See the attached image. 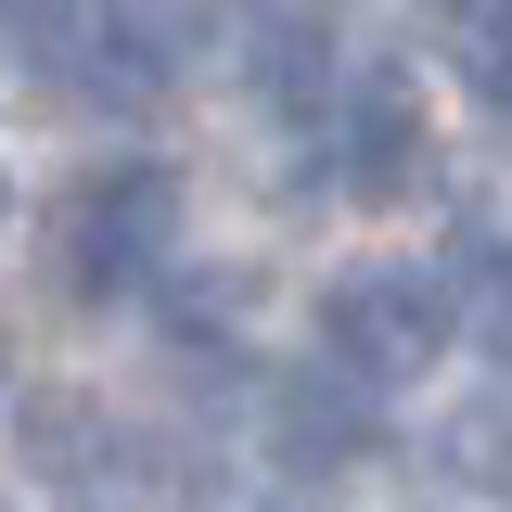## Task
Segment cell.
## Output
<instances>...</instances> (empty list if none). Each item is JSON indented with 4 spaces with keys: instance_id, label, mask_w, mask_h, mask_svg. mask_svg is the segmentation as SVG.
<instances>
[{
    "instance_id": "8992f818",
    "label": "cell",
    "mask_w": 512,
    "mask_h": 512,
    "mask_svg": "<svg viewBox=\"0 0 512 512\" xmlns=\"http://www.w3.org/2000/svg\"><path fill=\"white\" fill-rule=\"evenodd\" d=\"M436 461L461 474V487H487V500H512V397H461L436 423Z\"/></svg>"
},
{
    "instance_id": "7a4b0ae2",
    "label": "cell",
    "mask_w": 512,
    "mask_h": 512,
    "mask_svg": "<svg viewBox=\"0 0 512 512\" xmlns=\"http://www.w3.org/2000/svg\"><path fill=\"white\" fill-rule=\"evenodd\" d=\"M154 269H167V180L154 167H103L77 192V218H64V282L77 295H128Z\"/></svg>"
},
{
    "instance_id": "5b68a950",
    "label": "cell",
    "mask_w": 512,
    "mask_h": 512,
    "mask_svg": "<svg viewBox=\"0 0 512 512\" xmlns=\"http://www.w3.org/2000/svg\"><path fill=\"white\" fill-rule=\"evenodd\" d=\"M269 436H282L295 474H333V461H359V448L384 436V410H372V384L346 372V359H320V372L282 384V423H269Z\"/></svg>"
},
{
    "instance_id": "277c9868",
    "label": "cell",
    "mask_w": 512,
    "mask_h": 512,
    "mask_svg": "<svg viewBox=\"0 0 512 512\" xmlns=\"http://www.w3.org/2000/svg\"><path fill=\"white\" fill-rule=\"evenodd\" d=\"M333 141H346V192L359 205H397V192L423 180V90L410 77H359Z\"/></svg>"
},
{
    "instance_id": "3957f363",
    "label": "cell",
    "mask_w": 512,
    "mask_h": 512,
    "mask_svg": "<svg viewBox=\"0 0 512 512\" xmlns=\"http://www.w3.org/2000/svg\"><path fill=\"white\" fill-rule=\"evenodd\" d=\"M333 0H231V64H244L269 103H295L308 116L320 103V77H333Z\"/></svg>"
},
{
    "instance_id": "9c48e42d",
    "label": "cell",
    "mask_w": 512,
    "mask_h": 512,
    "mask_svg": "<svg viewBox=\"0 0 512 512\" xmlns=\"http://www.w3.org/2000/svg\"><path fill=\"white\" fill-rule=\"evenodd\" d=\"M0 26H13V39H39V52H64V26H77V0H0Z\"/></svg>"
},
{
    "instance_id": "52a82bcc",
    "label": "cell",
    "mask_w": 512,
    "mask_h": 512,
    "mask_svg": "<svg viewBox=\"0 0 512 512\" xmlns=\"http://www.w3.org/2000/svg\"><path fill=\"white\" fill-rule=\"evenodd\" d=\"M26 448H39V474H52V487H90V461H103V448H116V423H103V410H90V397H39V410H26Z\"/></svg>"
},
{
    "instance_id": "6da1fadb",
    "label": "cell",
    "mask_w": 512,
    "mask_h": 512,
    "mask_svg": "<svg viewBox=\"0 0 512 512\" xmlns=\"http://www.w3.org/2000/svg\"><path fill=\"white\" fill-rule=\"evenodd\" d=\"M448 333H461V308H448L436 269H346V282L320 295V346H333L359 384H410V372H436Z\"/></svg>"
},
{
    "instance_id": "30bf717a",
    "label": "cell",
    "mask_w": 512,
    "mask_h": 512,
    "mask_svg": "<svg viewBox=\"0 0 512 512\" xmlns=\"http://www.w3.org/2000/svg\"><path fill=\"white\" fill-rule=\"evenodd\" d=\"M0 218H13V180H0Z\"/></svg>"
},
{
    "instance_id": "ba28073f",
    "label": "cell",
    "mask_w": 512,
    "mask_h": 512,
    "mask_svg": "<svg viewBox=\"0 0 512 512\" xmlns=\"http://www.w3.org/2000/svg\"><path fill=\"white\" fill-rule=\"evenodd\" d=\"M448 308L474 320V333H487V346H512V244H487V231H461V244H448Z\"/></svg>"
}]
</instances>
